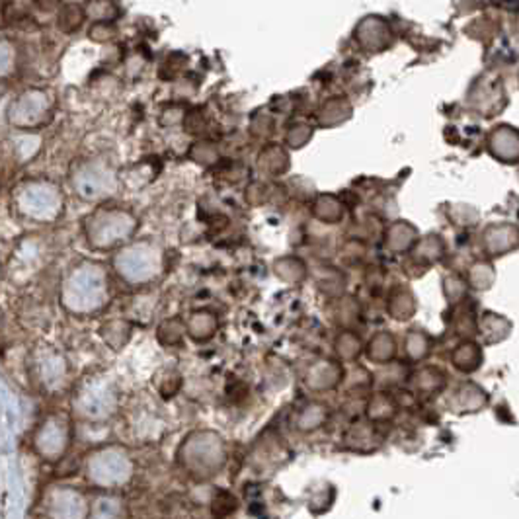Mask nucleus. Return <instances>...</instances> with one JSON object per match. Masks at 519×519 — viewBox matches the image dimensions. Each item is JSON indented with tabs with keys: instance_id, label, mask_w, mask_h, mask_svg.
<instances>
[{
	"instance_id": "nucleus-8",
	"label": "nucleus",
	"mask_w": 519,
	"mask_h": 519,
	"mask_svg": "<svg viewBox=\"0 0 519 519\" xmlns=\"http://www.w3.org/2000/svg\"><path fill=\"white\" fill-rule=\"evenodd\" d=\"M364 350L371 361H375V364H381V366H387L397 356V342L389 334V332H381V334H375L374 338H371L369 346Z\"/></svg>"
},
{
	"instance_id": "nucleus-18",
	"label": "nucleus",
	"mask_w": 519,
	"mask_h": 519,
	"mask_svg": "<svg viewBox=\"0 0 519 519\" xmlns=\"http://www.w3.org/2000/svg\"><path fill=\"white\" fill-rule=\"evenodd\" d=\"M471 286L476 289H486L488 286H492V279H494V270L491 263H476L475 268H471Z\"/></svg>"
},
{
	"instance_id": "nucleus-2",
	"label": "nucleus",
	"mask_w": 519,
	"mask_h": 519,
	"mask_svg": "<svg viewBox=\"0 0 519 519\" xmlns=\"http://www.w3.org/2000/svg\"><path fill=\"white\" fill-rule=\"evenodd\" d=\"M488 151L494 159L515 164L519 159V135L512 125H500L488 137Z\"/></svg>"
},
{
	"instance_id": "nucleus-9",
	"label": "nucleus",
	"mask_w": 519,
	"mask_h": 519,
	"mask_svg": "<svg viewBox=\"0 0 519 519\" xmlns=\"http://www.w3.org/2000/svg\"><path fill=\"white\" fill-rule=\"evenodd\" d=\"M452 361L455 369L463 371V374H473V371H476L483 364V351L475 342H465V344L453 350Z\"/></svg>"
},
{
	"instance_id": "nucleus-1",
	"label": "nucleus",
	"mask_w": 519,
	"mask_h": 519,
	"mask_svg": "<svg viewBox=\"0 0 519 519\" xmlns=\"http://www.w3.org/2000/svg\"><path fill=\"white\" fill-rule=\"evenodd\" d=\"M356 39L367 51H381V49H387L393 42V28L383 18L367 16L358 24Z\"/></svg>"
},
{
	"instance_id": "nucleus-10",
	"label": "nucleus",
	"mask_w": 519,
	"mask_h": 519,
	"mask_svg": "<svg viewBox=\"0 0 519 519\" xmlns=\"http://www.w3.org/2000/svg\"><path fill=\"white\" fill-rule=\"evenodd\" d=\"M413 383H414V389L418 390V393H422L426 397H434L444 390L445 375L436 367H426V369L418 371L413 379Z\"/></svg>"
},
{
	"instance_id": "nucleus-7",
	"label": "nucleus",
	"mask_w": 519,
	"mask_h": 519,
	"mask_svg": "<svg viewBox=\"0 0 519 519\" xmlns=\"http://www.w3.org/2000/svg\"><path fill=\"white\" fill-rule=\"evenodd\" d=\"M397 410H398L397 400L389 393H375L367 400V406H366L367 422H371V424L389 422V420L395 418Z\"/></svg>"
},
{
	"instance_id": "nucleus-13",
	"label": "nucleus",
	"mask_w": 519,
	"mask_h": 519,
	"mask_svg": "<svg viewBox=\"0 0 519 519\" xmlns=\"http://www.w3.org/2000/svg\"><path fill=\"white\" fill-rule=\"evenodd\" d=\"M481 332L488 344H498V342L510 334V322L494 315V312H486L481 320Z\"/></svg>"
},
{
	"instance_id": "nucleus-12",
	"label": "nucleus",
	"mask_w": 519,
	"mask_h": 519,
	"mask_svg": "<svg viewBox=\"0 0 519 519\" xmlns=\"http://www.w3.org/2000/svg\"><path fill=\"white\" fill-rule=\"evenodd\" d=\"M217 317L213 315V312H208V311H201V312H195V315H192L190 322H188V334L198 340V342H205L209 340L215 332H217Z\"/></svg>"
},
{
	"instance_id": "nucleus-15",
	"label": "nucleus",
	"mask_w": 519,
	"mask_h": 519,
	"mask_svg": "<svg viewBox=\"0 0 519 519\" xmlns=\"http://www.w3.org/2000/svg\"><path fill=\"white\" fill-rule=\"evenodd\" d=\"M364 344L354 332H342L336 342V351L342 359H356L364 351Z\"/></svg>"
},
{
	"instance_id": "nucleus-3",
	"label": "nucleus",
	"mask_w": 519,
	"mask_h": 519,
	"mask_svg": "<svg viewBox=\"0 0 519 519\" xmlns=\"http://www.w3.org/2000/svg\"><path fill=\"white\" fill-rule=\"evenodd\" d=\"M342 381H344V369L338 364V361L322 359L318 364L312 366L307 371L305 385L311 390H318V393H325V390L336 389Z\"/></svg>"
},
{
	"instance_id": "nucleus-5",
	"label": "nucleus",
	"mask_w": 519,
	"mask_h": 519,
	"mask_svg": "<svg viewBox=\"0 0 519 519\" xmlns=\"http://www.w3.org/2000/svg\"><path fill=\"white\" fill-rule=\"evenodd\" d=\"M488 403V395L475 383H463L455 389V393L449 398V405L459 414L478 413Z\"/></svg>"
},
{
	"instance_id": "nucleus-4",
	"label": "nucleus",
	"mask_w": 519,
	"mask_h": 519,
	"mask_svg": "<svg viewBox=\"0 0 519 519\" xmlns=\"http://www.w3.org/2000/svg\"><path fill=\"white\" fill-rule=\"evenodd\" d=\"M484 250L491 256H502V254L515 250L517 247V227L510 223H496L486 227L483 237Z\"/></svg>"
},
{
	"instance_id": "nucleus-16",
	"label": "nucleus",
	"mask_w": 519,
	"mask_h": 519,
	"mask_svg": "<svg viewBox=\"0 0 519 519\" xmlns=\"http://www.w3.org/2000/svg\"><path fill=\"white\" fill-rule=\"evenodd\" d=\"M389 309H390V315H393L395 318L405 320L410 315H414L416 305H414L413 295H410V293L406 289H398L395 293L393 301H390V307Z\"/></svg>"
},
{
	"instance_id": "nucleus-6",
	"label": "nucleus",
	"mask_w": 519,
	"mask_h": 519,
	"mask_svg": "<svg viewBox=\"0 0 519 519\" xmlns=\"http://www.w3.org/2000/svg\"><path fill=\"white\" fill-rule=\"evenodd\" d=\"M330 418V408L322 403H309L307 406L301 408V413L295 420V426L299 432L311 434L317 432L318 428L325 426Z\"/></svg>"
},
{
	"instance_id": "nucleus-17",
	"label": "nucleus",
	"mask_w": 519,
	"mask_h": 519,
	"mask_svg": "<svg viewBox=\"0 0 519 519\" xmlns=\"http://www.w3.org/2000/svg\"><path fill=\"white\" fill-rule=\"evenodd\" d=\"M429 351V338L422 332H410L406 338V354L410 359H424Z\"/></svg>"
},
{
	"instance_id": "nucleus-14",
	"label": "nucleus",
	"mask_w": 519,
	"mask_h": 519,
	"mask_svg": "<svg viewBox=\"0 0 519 519\" xmlns=\"http://www.w3.org/2000/svg\"><path fill=\"white\" fill-rule=\"evenodd\" d=\"M315 215L325 223H338L342 215H344V205L336 198H332V195H322L315 203Z\"/></svg>"
},
{
	"instance_id": "nucleus-11",
	"label": "nucleus",
	"mask_w": 519,
	"mask_h": 519,
	"mask_svg": "<svg viewBox=\"0 0 519 519\" xmlns=\"http://www.w3.org/2000/svg\"><path fill=\"white\" fill-rule=\"evenodd\" d=\"M418 239L416 234V229L410 227L408 223L400 221L397 224H393V227L389 229V234H387V247L390 250L395 252H406L414 247V242Z\"/></svg>"
}]
</instances>
